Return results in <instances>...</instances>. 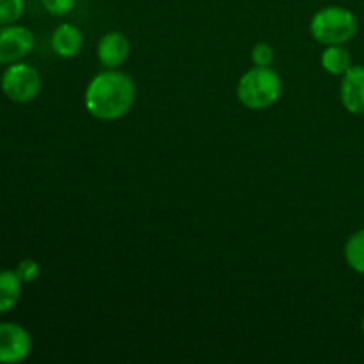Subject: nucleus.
<instances>
[{
	"label": "nucleus",
	"mask_w": 364,
	"mask_h": 364,
	"mask_svg": "<svg viewBox=\"0 0 364 364\" xmlns=\"http://www.w3.org/2000/svg\"><path fill=\"white\" fill-rule=\"evenodd\" d=\"M340 100L347 112L364 114V66H352L341 77Z\"/></svg>",
	"instance_id": "obj_7"
},
{
	"label": "nucleus",
	"mask_w": 364,
	"mask_h": 364,
	"mask_svg": "<svg viewBox=\"0 0 364 364\" xmlns=\"http://www.w3.org/2000/svg\"><path fill=\"white\" fill-rule=\"evenodd\" d=\"M21 284L14 270H0V315L16 308L21 297Z\"/></svg>",
	"instance_id": "obj_11"
},
{
	"label": "nucleus",
	"mask_w": 364,
	"mask_h": 364,
	"mask_svg": "<svg viewBox=\"0 0 364 364\" xmlns=\"http://www.w3.org/2000/svg\"><path fill=\"white\" fill-rule=\"evenodd\" d=\"M361 331H363V336H364V316H363V322H361Z\"/></svg>",
	"instance_id": "obj_17"
},
{
	"label": "nucleus",
	"mask_w": 364,
	"mask_h": 364,
	"mask_svg": "<svg viewBox=\"0 0 364 364\" xmlns=\"http://www.w3.org/2000/svg\"><path fill=\"white\" fill-rule=\"evenodd\" d=\"M14 272L18 274V277H20L21 283L23 284L34 283V281L39 277V274H41V267H39V263L36 262V259L25 258L18 263L16 269H14Z\"/></svg>",
	"instance_id": "obj_14"
},
{
	"label": "nucleus",
	"mask_w": 364,
	"mask_h": 364,
	"mask_svg": "<svg viewBox=\"0 0 364 364\" xmlns=\"http://www.w3.org/2000/svg\"><path fill=\"white\" fill-rule=\"evenodd\" d=\"M32 336L23 326L0 323V364H18L31 355Z\"/></svg>",
	"instance_id": "obj_5"
},
{
	"label": "nucleus",
	"mask_w": 364,
	"mask_h": 364,
	"mask_svg": "<svg viewBox=\"0 0 364 364\" xmlns=\"http://www.w3.org/2000/svg\"><path fill=\"white\" fill-rule=\"evenodd\" d=\"M251 60L255 66H270L274 63V48L269 43H256L251 50Z\"/></svg>",
	"instance_id": "obj_15"
},
{
	"label": "nucleus",
	"mask_w": 364,
	"mask_h": 364,
	"mask_svg": "<svg viewBox=\"0 0 364 364\" xmlns=\"http://www.w3.org/2000/svg\"><path fill=\"white\" fill-rule=\"evenodd\" d=\"M309 31L320 45H345L358 34V18L347 7L327 6L313 14Z\"/></svg>",
	"instance_id": "obj_3"
},
{
	"label": "nucleus",
	"mask_w": 364,
	"mask_h": 364,
	"mask_svg": "<svg viewBox=\"0 0 364 364\" xmlns=\"http://www.w3.org/2000/svg\"><path fill=\"white\" fill-rule=\"evenodd\" d=\"M283 82L270 66H255L245 71L237 85V98L245 109L265 110L279 100Z\"/></svg>",
	"instance_id": "obj_2"
},
{
	"label": "nucleus",
	"mask_w": 364,
	"mask_h": 364,
	"mask_svg": "<svg viewBox=\"0 0 364 364\" xmlns=\"http://www.w3.org/2000/svg\"><path fill=\"white\" fill-rule=\"evenodd\" d=\"M135 102V84L130 75L105 70L95 75L85 87L84 103L95 119L116 121L130 112Z\"/></svg>",
	"instance_id": "obj_1"
},
{
	"label": "nucleus",
	"mask_w": 364,
	"mask_h": 364,
	"mask_svg": "<svg viewBox=\"0 0 364 364\" xmlns=\"http://www.w3.org/2000/svg\"><path fill=\"white\" fill-rule=\"evenodd\" d=\"M345 262L354 272L364 276V228L348 237L345 244Z\"/></svg>",
	"instance_id": "obj_12"
},
{
	"label": "nucleus",
	"mask_w": 364,
	"mask_h": 364,
	"mask_svg": "<svg viewBox=\"0 0 364 364\" xmlns=\"http://www.w3.org/2000/svg\"><path fill=\"white\" fill-rule=\"evenodd\" d=\"M36 39L31 28L23 25L0 27V64H13L25 59L34 50Z\"/></svg>",
	"instance_id": "obj_6"
},
{
	"label": "nucleus",
	"mask_w": 364,
	"mask_h": 364,
	"mask_svg": "<svg viewBox=\"0 0 364 364\" xmlns=\"http://www.w3.org/2000/svg\"><path fill=\"white\" fill-rule=\"evenodd\" d=\"M84 46V32L73 23H60L52 34V48L63 59L78 55Z\"/></svg>",
	"instance_id": "obj_9"
},
{
	"label": "nucleus",
	"mask_w": 364,
	"mask_h": 364,
	"mask_svg": "<svg viewBox=\"0 0 364 364\" xmlns=\"http://www.w3.org/2000/svg\"><path fill=\"white\" fill-rule=\"evenodd\" d=\"M2 92L14 103H28L38 98L41 91V75L27 63L9 64L0 78Z\"/></svg>",
	"instance_id": "obj_4"
},
{
	"label": "nucleus",
	"mask_w": 364,
	"mask_h": 364,
	"mask_svg": "<svg viewBox=\"0 0 364 364\" xmlns=\"http://www.w3.org/2000/svg\"><path fill=\"white\" fill-rule=\"evenodd\" d=\"M25 13V0H0V27L16 23Z\"/></svg>",
	"instance_id": "obj_13"
},
{
	"label": "nucleus",
	"mask_w": 364,
	"mask_h": 364,
	"mask_svg": "<svg viewBox=\"0 0 364 364\" xmlns=\"http://www.w3.org/2000/svg\"><path fill=\"white\" fill-rule=\"evenodd\" d=\"M96 55L105 70H117L130 55V41L123 32H107L98 41Z\"/></svg>",
	"instance_id": "obj_8"
},
{
	"label": "nucleus",
	"mask_w": 364,
	"mask_h": 364,
	"mask_svg": "<svg viewBox=\"0 0 364 364\" xmlns=\"http://www.w3.org/2000/svg\"><path fill=\"white\" fill-rule=\"evenodd\" d=\"M320 64L323 70L334 77H343L354 64H352V55L345 45H329L320 55Z\"/></svg>",
	"instance_id": "obj_10"
},
{
	"label": "nucleus",
	"mask_w": 364,
	"mask_h": 364,
	"mask_svg": "<svg viewBox=\"0 0 364 364\" xmlns=\"http://www.w3.org/2000/svg\"><path fill=\"white\" fill-rule=\"evenodd\" d=\"M41 4L46 13L53 16H66L75 7V0H41Z\"/></svg>",
	"instance_id": "obj_16"
}]
</instances>
